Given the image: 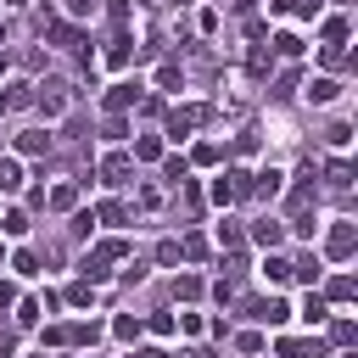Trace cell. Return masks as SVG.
<instances>
[{
	"label": "cell",
	"mask_w": 358,
	"mask_h": 358,
	"mask_svg": "<svg viewBox=\"0 0 358 358\" xmlns=\"http://www.w3.org/2000/svg\"><path fill=\"white\" fill-rule=\"evenodd\" d=\"M123 257H129V241H101V246L78 263V274L95 285V280H106V274H112V263H123Z\"/></svg>",
	"instance_id": "1"
},
{
	"label": "cell",
	"mask_w": 358,
	"mask_h": 358,
	"mask_svg": "<svg viewBox=\"0 0 358 358\" xmlns=\"http://www.w3.org/2000/svg\"><path fill=\"white\" fill-rule=\"evenodd\" d=\"M352 246H358V229H352V218H336V224H330V235H324V252H330L336 263H347V257H352Z\"/></svg>",
	"instance_id": "2"
},
{
	"label": "cell",
	"mask_w": 358,
	"mask_h": 358,
	"mask_svg": "<svg viewBox=\"0 0 358 358\" xmlns=\"http://www.w3.org/2000/svg\"><path fill=\"white\" fill-rule=\"evenodd\" d=\"M207 117H213V106H173V117H168V134H173V140H185V134H190V129H201Z\"/></svg>",
	"instance_id": "3"
},
{
	"label": "cell",
	"mask_w": 358,
	"mask_h": 358,
	"mask_svg": "<svg viewBox=\"0 0 358 358\" xmlns=\"http://www.w3.org/2000/svg\"><path fill=\"white\" fill-rule=\"evenodd\" d=\"M246 313H252L257 324H285V319H291V308H285L280 296H268V302H246Z\"/></svg>",
	"instance_id": "4"
},
{
	"label": "cell",
	"mask_w": 358,
	"mask_h": 358,
	"mask_svg": "<svg viewBox=\"0 0 358 358\" xmlns=\"http://www.w3.org/2000/svg\"><path fill=\"white\" fill-rule=\"evenodd\" d=\"M274 352H280V358H319V352H324V341H296V336H280V341H274Z\"/></svg>",
	"instance_id": "5"
},
{
	"label": "cell",
	"mask_w": 358,
	"mask_h": 358,
	"mask_svg": "<svg viewBox=\"0 0 358 358\" xmlns=\"http://www.w3.org/2000/svg\"><path fill=\"white\" fill-rule=\"evenodd\" d=\"M39 106H45V117H62L67 112V84H45L39 90Z\"/></svg>",
	"instance_id": "6"
},
{
	"label": "cell",
	"mask_w": 358,
	"mask_h": 358,
	"mask_svg": "<svg viewBox=\"0 0 358 358\" xmlns=\"http://www.w3.org/2000/svg\"><path fill=\"white\" fill-rule=\"evenodd\" d=\"M129 173H134V162H129V157H123V151H112V157H106V162H101V179H106V185H123V179H129Z\"/></svg>",
	"instance_id": "7"
},
{
	"label": "cell",
	"mask_w": 358,
	"mask_h": 358,
	"mask_svg": "<svg viewBox=\"0 0 358 358\" xmlns=\"http://www.w3.org/2000/svg\"><path fill=\"white\" fill-rule=\"evenodd\" d=\"M252 241H257V246H268V252H274V246H280V241H285V229H280V224H274V218H257V224H252Z\"/></svg>",
	"instance_id": "8"
},
{
	"label": "cell",
	"mask_w": 358,
	"mask_h": 358,
	"mask_svg": "<svg viewBox=\"0 0 358 358\" xmlns=\"http://www.w3.org/2000/svg\"><path fill=\"white\" fill-rule=\"evenodd\" d=\"M263 280H268V285H285V280H291V263H285L280 252H268V257H263Z\"/></svg>",
	"instance_id": "9"
},
{
	"label": "cell",
	"mask_w": 358,
	"mask_h": 358,
	"mask_svg": "<svg viewBox=\"0 0 358 358\" xmlns=\"http://www.w3.org/2000/svg\"><path fill=\"white\" fill-rule=\"evenodd\" d=\"M134 101H140V90H134V84H112V95H106V106H112V112H129Z\"/></svg>",
	"instance_id": "10"
},
{
	"label": "cell",
	"mask_w": 358,
	"mask_h": 358,
	"mask_svg": "<svg viewBox=\"0 0 358 358\" xmlns=\"http://www.w3.org/2000/svg\"><path fill=\"white\" fill-rule=\"evenodd\" d=\"M17 151H22V157H39V151H50V134L28 129V134H17Z\"/></svg>",
	"instance_id": "11"
},
{
	"label": "cell",
	"mask_w": 358,
	"mask_h": 358,
	"mask_svg": "<svg viewBox=\"0 0 358 358\" xmlns=\"http://www.w3.org/2000/svg\"><path fill=\"white\" fill-rule=\"evenodd\" d=\"M45 201H50L56 213H73V207H78V185H56V190H50Z\"/></svg>",
	"instance_id": "12"
},
{
	"label": "cell",
	"mask_w": 358,
	"mask_h": 358,
	"mask_svg": "<svg viewBox=\"0 0 358 358\" xmlns=\"http://www.w3.org/2000/svg\"><path fill=\"white\" fill-rule=\"evenodd\" d=\"M0 190H22V162L17 157H0Z\"/></svg>",
	"instance_id": "13"
},
{
	"label": "cell",
	"mask_w": 358,
	"mask_h": 358,
	"mask_svg": "<svg viewBox=\"0 0 358 358\" xmlns=\"http://www.w3.org/2000/svg\"><path fill=\"white\" fill-rule=\"evenodd\" d=\"M319 39L341 50V39H347V17H324V28H319Z\"/></svg>",
	"instance_id": "14"
},
{
	"label": "cell",
	"mask_w": 358,
	"mask_h": 358,
	"mask_svg": "<svg viewBox=\"0 0 358 358\" xmlns=\"http://www.w3.org/2000/svg\"><path fill=\"white\" fill-rule=\"evenodd\" d=\"M302 319H308V324H324V319H330V308H324V296H319V291H308V302H302Z\"/></svg>",
	"instance_id": "15"
},
{
	"label": "cell",
	"mask_w": 358,
	"mask_h": 358,
	"mask_svg": "<svg viewBox=\"0 0 358 358\" xmlns=\"http://www.w3.org/2000/svg\"><path fill=\"white\" fill-rule=\"evenodd\" d=\"M336 90H341L336 78H313V84H308V95H313L319 106H330V101H336Z\"/></svg>",
	"instance_id": "16"
},
{
	"label": "cell",
	"mask_w": 358,
	"mask_h": 358,
	"mask_svg": "<svg viewBox=\"0 0 358 358\" xmlns=\"http://www.w3.org/2000/svg\"><path fill=\"white\" fill-rule=\"evenodd\" d=\"M134 157H140V162H157V157H162V140H157V134H140V140H134Z\"/></svg>",
	"instance_id": "17"
},
{
	"label": "cell",
	"mask_w": 358,
	"mask_h": 358,
	"mask_svg": "<svg viewBox=\"0 0 358 358\" xmlns=\"http://www.w3.org/2000/svg\"><path fill=\"white\" fill-rule=\"evenodd\" d=\"M252 190H257V196H280V173H274V168L252 173Z\"/></svg>",
	"instance_id": "18"
},
{
	"label": "cell",
	"mask_w": 358,
	"mask_h": 358,
	"mask_svg": "<svg viewBox=\"0 0 358 358\" xmlns=\"http://www.w3.org/2000/svg\"><path fill=\"white\" fill-rule=\"evenodd\" d=\"M50 39H56V45H67V50H73V45H84V34H78L73 22H56V28H50Z\"/></svg>",
	"instance_id": "19"
},
{
	"label": "cell",
	"mask_w": 358,
	"mask_h": 358,
	"mask_svg": "<svg viewBox=\"0 0 358 358\" xmlns=\"http://www.w3.org/2000/svg\"><path fill=\"white\" fill-rule=\"evenodd\" d=\"M67 302H73V308H90V302H95V285H90V280H78V285L67 291Z\"/></svg>",
	"instance_id": "20"
},
{
	"label": "cell",
	"mask_w": 358,
	"mask_h": 358,
	"mask_svg": "<svg viewBox=\"0 0 358 358\" xmlns=\"http://www.w3.org/2000/svg\"><path fill=\"white\" fill-rule=\"evenodd\" d=\"M95 336H101V324H95V319H90V324H73V330H67V341H78V347H90Z\"/></svg>",
	"instance_id": "21"
},
{
	"label": "cell",
	"mask_w": 358,
	"mask_h": 358,
	"mask_svg": "<svg viewBox=\"0 0 358 358\" xmlns=\"http://www.w3.org/2000/svg\"><path fill=\"white\" fill-rule=\"evenodd\" d=\"M330 185L347 190V185H352V162H330Z\"/></svg>",
	"instance_id": "22"
},
{
	"label": "cell",
	"mask_w": 358,
	"mask_h": 358,
	"mask_svg": "<svg viewBox=\"0 0 358 358\" xmlns=\"http://www.w3.org/2000/svg\"><path fill=\"white\" fill-rule=\"evenodd\" d=\"M213 201H218V207H229V201H235V185H229V173H224V179H213Z\"/></svg>",
	"instance_id": "23"
},
{
	"label": "cell",
	"mask_w": 358,
	"mask_h": 358,
	"mask_svg": "<svg viewBox=\"0 0 358 358\" xmlns=\"http://www.w3.org/2000/svg\"><path fill=\"white\" fill-rule=\"evenodd\" d=\"M352 336H358V330H352V319H336V324H330V341H336V347H347Z\"/></svg>",
	"instance_id": "24"
},
{
	"label": "cell",
	"mask_w": 358,
	"mask_h": 358,
	"mask_svg": "<svg viewBox=\"0 0 358 358\" xmlns=\"http://www.w3.org/2000/svg\"><path fill=\"white\" fill-rule=\"evenodd\" d=\"M274 50H280V56H302V39H296V34H280Z\"/></svg>",
	"instance_id": "25"
},
{
	"label": "cell",
	"mask_w": 358,
	"mask_h": 358,
	"mask_svg": "<svg viewBox=\"0 0 358 358\" xmlns=\"http://www.w3.org/2000/svg\"><path fill=\"white\" fill-rule=\"evenodd\" d=\"M218 246L235 252V246H241V224H218Z\"/></svg>",
	"instance_id": "26"
},
{
	"label": "cell",
	"mask_w": 358,
	"mask_h": 358,
	"mask_svg": "<svg viewBox=\"0 0 358 358\" xmlns=\"http://www.w3.org/2000/svg\"><path fill=\"white\" fill-rule=\"evenodd\" d=\"M11 268H17V274H39V257H34V252H17Z\"/></svg>",
	"instance_id": "27"
},
{
	"label": "cell",
	"mask_w": 358,
	"mask_h": 358,
	"mask_svg": "<svg viewBox=\"0 0 358 358\" xmlns=\"http://www.w3.org/2000/svg\"><path fill=\"white\" fill-rule=\"evenodd\" d=\"M291 274H302V280H319V257H296V263H291Z\"/></svg>",
	"instance_id": "28"
},
{
	"label": "cell",
	"mask_w": 358,
	"mask_h": 358,
	"mask_svg": "<svg viewBox=\"0 0 358 358\" xmlns=\"http://www.w3.org/2000/svg\"><path fill=\"white\" fill-rule=\"evenodd\" d=\"M112 330H117V341H134V336H140V319H129V313H123Z\"/></svg>",
	"instance_id": "29"
},
{
	"label": "cell",
	"mask_w": 358,
	"mask_h": 358,
	"mask_svg": "<svg viewBox=\"0 0 358 358\" xmlns=\"http://www.w3.org/2000/svg\"><path fill=\"white\" fill-rule=\"evenodd\" d=\"M235 352H263V336H257V330H246V336H235Z\"/></svg>",
	"instance_id": "30"
},
{
	"label": "cell",
	"mask_w": 358,
	"mask_h": 358,
	"mask_svg": "<svg viewBox=\"0 0 358 358\" xmlns=\"http://www.w3.org/2000/svg\"><path fill=\"white\" fill-rule=\"evenodd\" d=\"M157 84H162V90H179V67H173V62H168V67H157Z\"/></svg>",
	"instance_id": "31"
},
{
	"label": "cell",
	"mask_w": 358,
	"mask_h": 358,
	"mask_svg": "<svg viewBox=\"0 0 358 358\" xmlns=\"http://www.w3.org/2000/svg\"><path fill=\"white\" fill-rule=\"evenodd\" d=\"M196 162H201V168H213V162H218V145H213V140H201V145H196Z\"/></svg>",
	"instance_id": "32"
},
{
	"label": "cell",
	"mask_w": 358,
	"mask_h": 358,
	"mask_svg": "<svg viewBox=\"0 0 358 358\" xmlns=\"http://www.w3.org/2000/svg\"><path fill=\"white\" fill-rule=\"evenodd\" d=\"M101 218H106V224H123V218H129V207H123V201H106V207H101Z\"/></svg>",
	"instance_id": "33"
},
{
	"label": "cell",
	"mask_w": 358,
	"mask_h": 358,
	"mask_svg": "<svg viewBox=\"0 0 358 358\" xmlns=\"http://www.w3.org/2000/svg\"><path fill=\"white\" fill-rule=\"evenodd\" d=\"M6 235H28V213H6Z\"/></svg>",
	"instance_id": "34"
},
{
	"label": "cell",
	"mask_w": 358,
	"mask_h": 358,
	"mask_svg": "<svg viewBox=\"0 0 358 358\" xmlns=\"http://www.w3.org/2000/svg\"><path fill=\"white\" fill-rule=\"evenodd\" d=\"M179 257H185L179 241H162V246H157V263H179Z\"/></svg>",
	"instance_id": "35"
},
{
	"label": "cell",
	"mask_w": 358,
	"mask_h": 358,
	"mask_svg": "<svg viewBox=\"0 0 358 358\" xmlns=\"http://www.w3.org/2000/svg\"><path fill=\"white\" fill-rule=\"evenodd\" d=\"M330 296H336V302H347V296H352V280H347V274H336V280H330Z\"/></svg>",
	"instance_id": "36"
},
{
	"label": "cell",
	"mask_w": 358,
	"mask_h": 358,
	"mask_svg": "<svg viewBox=\"0 0 358 358\" xmlns=\"http://www.w3.org/2000/svg\"><path fill=\"white\" fill-rule=\"evenodd\" d=\"M179 296H185V302H196V296H201V280H190V274H185V280H179Z\"/></svg>",
	"instance_id": "37"
},
{
	"label": "cell",
	"mask_w": 358,
	"mask_h": 358,
	"mask_svg": "<svg viewBox=\"0 0 358 358\" xmlns=\"http://www.w3.org/2000/svg\"><path fill=\"white\" fill-rule=\"evenodd\" d=\"M39 313H45V308H39V302H22V308H17V324H34V319H39Z\"/></svg>",
	"instance_id": "38"
},
{
	"label": "cell",
	"mask_w": 358,
	"mask_h": 358,
	"mask_svg": "<svg viewBox=\"0 0 358 358\" xmlns=\"http://www.w3.org/2000/svg\"><path fill=\"white\" fill-rule=\"evenodd\" d=\"M291 6H296L302 17H319V6H324V0H291Z\"/></svg>",
	"instance_id": "39"
},
{
	"label": "cell",
	"mask_w": 358,
	"mask_h": 358,
	"mask_svg": "<svg viewBox=\"0 0 358 358\" xmlns=\"http://www.w3.org/2000/svg\"><path fill=\"white\" fill-rule=\"evenodd\" d=\"M0 45H6V22H0Z\"/></svg>",
	"instance_id": "40"
},
{
	"label": "cell",
	"mask_w": 358,
	"mask_h": 358,
	"mask_svg": "<svg viewBox=\"0 0 358 358\" xmlns=\"http://www.w3.org/2000/svg\"><path fill=\"white\" fill-rule=\"evenodd\" d=\"M34 358H45V352H34Z\"/></svg>",
	"instance_id": "41"
},
{
	"label": "cell",
	"mask_w": 358,
	"mask_h": 358,
	"mask_svg": "<svg viewBox=\"0 0 358 358\" xmlns=\"http://www.w3.org/2000/svg\"><path fill=\"white\" fill-rule=\"evenodd\" d=\"M0 257H6V246H0Z\"/></svg>",
	"instance_id": "42"
}]
</instances>
